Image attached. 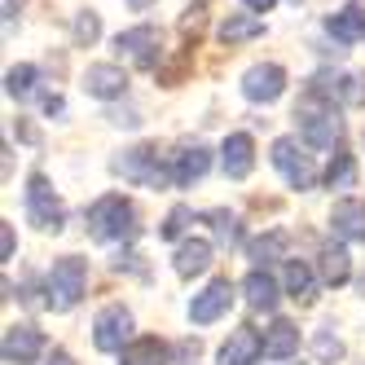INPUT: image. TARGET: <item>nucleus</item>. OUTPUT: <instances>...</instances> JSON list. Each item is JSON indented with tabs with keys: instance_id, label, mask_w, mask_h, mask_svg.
<instances>
[{
	"instance_id": "nucleus-1",
	"label": "nucleus",
	"mask_w": 365,
	"mask_h": 365,
	"mask_svg": "<svg viewBox=\"0 0 365 365\" xmlns=\"http://www.w3.org/2000/svg\"><path fill=\"white\" fill-rule=\"evenodd\" d=\"M295 119H299L304 141H308V145H317V150H334L339 137H344V119H339V106H334L326 93H317L312 84H308L304 101L295 106Z\"/></svg>"
},
{
	"instance_id": "nucleus-2",
	"label": "nucleus",
	"mask_w": 365,
	"mask_h": 365,
	"mask_svg": "<svg viewBox=\"0 0 365 365\" xmlns=\"http://www.w3.org/2000/svg\"><path fill=\"white\" fill-rule=\"evenodd\" d=\"M88 233L97 242H133L137 238V212L123 194H101L88 207Z\"/></svg>"
},
{
	"instance_id": "nucleus-3",
	"label": "nucleus",
	"mask_w": 365,
	"mask_h": 365,
	"mask_svg": "<svg viewBox=\"0 0 365 365\" xmlns=\"http://www.w3.org/2000/svg\"><path fill=\"white\" fill-rule=\"evenodd\" d=\"M84 286H88V264L80 255H62L53 269H48V282H44V304L53 312H71L75 304L84 299Z\"/></svg>"
},
{
	"instance_id": "nucleus-4",
	"label": "nucleus",
	"mask_w": 365,
	"mask_h": 365,
	"mask_svg": "<svg viewBox=\"0 0 365 365\" xmlns=\"http://www.w3.org/2000/svg\"><path fill=\"white\" fill-rule=\"evenodd\" d=\"M273 168L286 176L291 190H312L317 185V163H312V154H304V145L295 137H277L273 141Z\"/></svg>"
},
{
	"instance_id": "nucleus-5",
	"label": "nucleus",
	"mask_w": 365,
	"mask_h": 365,
	"mask_svg": "<svg viewBox=\"0 0 365 365\" xmlns=\"http://www.w3.org/2000/svg\"><path fill=\"white\" fill-rule=\"evenodd\" d=\"M115 172L123 180H137V185H150V190H163L172 172L159 163V150L154 145H137V150H123V159H115Z\"/></svg>"
},
{
	"instance_id": "nucleus-6",
	"label": "nucleus",
	"mask_w": 365,
	"mask_h": 365,
	"mask_svg": "<svg viewBox=\"0 0 365 365\" xmlns=\"http://www.w3.org/2000/svg\"><path fill=\"white\" fill-rule=\"evenodd\" d=\"M27 216L44 233H58L62 229V198L53 194V185H48L44 172H31L27 176Z\"/></svg>"
},
{
	"instance_id": "nucleus-7",
	"label": "nucleus",
	"mask_w": 365,
	"mask_h": 365,
	"mask_svg": "<svg viewBox=\"0 0 365 365\" xmlns=\"http://www.w3.org/2000/svg\"><path fill=\"white\" fill-rule=\"evenodd\" d=\"M128 334H133V312H128L123 304H110V308L97 312V322H93L97 352H123L128 348Z\"/></svg>"
},
{
	"instance_id": "nucleus-8",
	"label": "nucleus",
	"mask_w": 365,
	"mask_h": 365,
	"mask_svg": "<svg viewBox=\"0 0 365 365\" xmlns=\"http://www.w3.org/2000/svg\"><path fill=\"white\" fill-rule=\"evenodd\" d=\"M233 304V282L229 277H216V282H207L202 286V295L190 299V322L194 326H212L216 317H225Z\"/></svg>"
},
{
	"instance_id": "nucleus-9",
	"label": "nucleus",
	"mask_w": 365,
	"mask_h": 365,
	"mask_svg": "<svg viewBox=\"0 0 365 365\" xmlns=\"http://www.w3.org/2000/svg\"><path fill=\"white\" fill-rule=\"evenodd\" d=\"M286 93V71L277 66V62H259V66H251L247 75H242V97L247 101H277Z\"/></svg>"
},
{
	"instance_id": "nucleus-10",
	"label": "nucleus",
	"mask_w": 365,
	"mask_h": 365,
	"mask_svg": "<svg viewBox=\"0 0 365 365\" xmlns=\"http://www.w3.org/2000/svg\"><path fill=\"white\" fill-rule=\"evenodd\" d=\"M159 44H163V31L159 27H128V31H119L115 36V48L119 53H128L137 66H154V58H159Z\"/></svg>"
},
{
	"instance_id": "nucleus-11",
	"label": "nucleus",
	"mask_w": 365,
	"mask_h": 365,
	"mask_svg": "<svg viewBox=\"0 0 365 365\" xmlns=\"http://www.w3.org/2000/svg\"><path fill=\"white\" fill-rule=\"evenodd\" d=\"M259 356H264V334L255 326H238L220 344V365H255Z\"/></svg>"
},
{
	"instance_id": "nucleus-12",
	"label": "nucleus",
	"mask_w": 365,
	"mask_h": 365,
	"mask_svg": "<svg viewBox=\"0 0 365 365\" xmlns=\"http://www.w3.org/2000/svg\"><path fill=\"white\" fill-rule=\"evenodd\" d=\"M84 93L97 97V101H115V97H123V93H128V71L115 66V62H97V66H88V71H84Z\"/></svg>"
},
{
	"instance_id": "nucleus-13",
	"label": "nucleus",
	"mask_w": 365,
	"mask_h": 365,
	"mask_svg": "<svg viewBox=\"0 0 365 365\" xmlns=\"http://www.w3.org/2000/svg\"><path fill=\"white\" fill-rule=\"evenodd\" d=\"M0 352H5V365H27L44 352V334L36 326H9L0 339Z\"/></svg>"
},
{
	"instance_id": "nucleus-14",
	"label": "nucleus",
	"mask_w": 365,
	"mask_h": 365,
	"mask_svg": "<svg viewBox=\"0 0 365 365\" xmlns=\"http://www.w3.org/2000/svg\"><path fill=\"white\" fill-rule=\"evenodd\" d=\"M207 168H212V150L207 145H180L176 154H172V185H194V180H202L207 176Z\"/></svg>"
},
{
	"instance_id": "nucleus-15",
	"label": "nucleus",
	"mask_w": 365,
	"mask_h": 365,
	"mask_svg": "<svg viewBox=\"0 0 365 365\" xmlns=\"http://www.w3.org/2000/svg\"><path fill=\"white\" fill-rule=\"evenodd\" d=\"M312 88L326 93L334 106H365V75H317Z\"/></svg>"
},
{
	"instance_id": "nucleus-16",
	"label": "nucleus",
	"mask_w": 365,
	"mask_h": 365,
	"mask_svg": "<svg viewBox=\"0 0 365 365\" xmlns=\"http://www.w3.org/2000/svg\"><path fill=\"white\" fill-rule=\"evenodd\" d=\"M220 163H225V176H233V180L251 176V168H255V141L247 133H229L225 145H220Z\"/></svg>"
},
{
	"instance_id": "nucleus-17",
	"label": "nucleus",
	"mask_w": 365,
	"mask_h": 365,
	"mask_svg": "<svg viewBox=\"0 0 365 365\" xmlns=\"http://www.w3.org/2000/svg\"><path fill=\"white\" fill-rule=\"evenodd\" d=\"M326 36L334 44H361L365 40V5L361 0H352L348 9H339V14L326 18Z\"/></svg>"
},
{
	"instance_id": "nucleus-18",
	"label": "nucleus",
	"mask_w": 365,
	"mask_h": 365,
	"mask_svg": "<svg viewBox=\"0 0 365 365\" xmlns=\"http://www.w3.org/2000/svg\"><path fill=\"white\" fill-rule=\"evenodd\" d=\"M330 229L344 242H365V202L361 198H339L330 212Z\"/></svg>"
},
{
	"instance_id": "nucleus-19",
	"label": "nucleus",
	"mask_w": 365,
	"mask_h": 365,
	"mask_svg": "<svg viewBox=\"0 0 365 365\" xmlns=\"http://www.w3.org/2000/svg\"><path fill=\"white\" fill-rule=\"evenodd\" d=\"M317 277H322L326 286H344V282L352 277V255L339 247V242H326L322 255H317Z\"/></svg>"
},
{
	"instance_id": "nucleus-20",
	"label": "nucleus",
	"mask_w": 365,
	"mask_h": 365,
	"mask_svg": "<svg viewBox=\"0 0 365 365\" xmlns=\"http://www.w3.org/2000/svg\"><path fill=\"white\" fill-rule=\"evenodd\" d=\"M207 269H212V242L190 238V242L176 247V277H198Z\"/></svg>"
},
{
	"instance_id": "nucleus-21",
	"label": "nucleus",
	"mask_w": 365,
	"mask_h": 365,
	"mask_svg": "<svg viewBox=\"0 0 365 365\" xmlns=\"http://www.w3.org/2000/svg\"><path fill=\"white\" fill-rule=\"evenodd\" d=\"M295 352H299V330L286 322V317H277L264 330V356L269 361H286V356H295Z\"/></svg>"
},
{
	"instance_id": "nucleus-22",
	"label": "nucleus",
	"mask_w": 365,
	"mask_h": 365,
	"mask_svg": "<svg viewBox=\"0 0 365 365\" xmlns=\"http://www.w3.org/2000/svg\"><path fill=\"white\" fill-rule=\"evenodd\" d=\"M242 291H247V304L255 312H273L277 308V282L269 277V269H251L247 282H242Z\"/></svg>"
},
{
	"instance_id": "nucleus-23",
	"label": "nucleus",
	"mask_w": 365,
	"mask_h": 365,
	"mask_svg": "<svg viewBox=\"0 0 365 365\" xmlns=\"http://www.w3.org/2000/svg\"><path fill=\"white\" fill-rule=\"evenodd\" d=\"M168 344L163 339H154V334H145V339H133L123 352H119V365H168Z\"/></svg>"
},
{
	"instance_id": "nucleus-24",
	"label": "nucleus",
	"mask_w": 365,
	"mask_h": 365,
	"mask_svg": "<svg viewBox=\"0 0 365 365\" xmlns=\"http://www.w3.org/2000/svg\"><path fill=\"white\" fill-rule=\"evenodd\" d=\"M286 251H291V233L286 229H273V233H264V238H255L247 247V255L255 259V269H269L273 259H286Z\"/></svg>"
},
{
	"instance_id": "nucleus-25",
	"label": "nucleus",
	"mask_w": 365,
	"mask_h": 365,
	"mask_svg": "<svg viewBox=\"0 0 365 365\" xmlns=\"http://www.w3.org/2000/svg\"><path fill=\"white\" fill-rule=\"evenodd\" d=\"M286 295H291L295 304L317 299V277H312V269L304 264V259H286Z\"/></svg>"
},
{
	"instance_id": "nucleus-26",
	"label": "nucleus",
	"mask_w": 365,
	"mask_h": 365,
	"mask_svg": "<svg viewBox=\"0 0 365 365\" xmlns=\"http://www.w3.org/2000/svg\"><path fill=\"white\" fill-rule=\"evenodd\" d=\"M255 36H264V22H259L255 14H229L220 22V40L233 48V44H242V40H255Z\"/></svg>"
},
{
	"instance_id": "nucleus-27",
	"label": "nucleus",
	"mask_w": 365,
	"mask_h": 365,
	"mask_svg": "<svg viewBox=\"0 0 365 365\" xmlns=\"http://www.w3.org/2000/svg\"><path fill=\"white\" fill-rule=\"evenodd\" d=\"M326 185H330V190H352V185H356V159H352V154L334 150V159H330V168H326Z\"/></svg>"
},
{
	"instance_id": "nucleus-28",
	"label": "nucleus",
	"mask_w": 365,
	"mask_h": 365,
	"mask_svg": "<svg viewBox=\"0 0 365 365\" xmlns=\"http://www.w3.org/2000/svg\"><path fill=\"white\" fill-rule=\"evenodd\" d=\"M36 84H40V71H36V66H27V62L14 66V71L5 75V93H9L14 101H27V97L36 93Z\"/></svg>"
},
{
	"instance_id": "nucleus-29",
	"label": "nucleus",
	"mask_w": 365,
	"mask_h": 365,
	"mask_svg": "<svg viewBox=\"0 0 365 365\" xmlns=\"http://www.w3.org/2000/svg\"><path fill=\"white\" fill-rule=\"evenodd\" d=\"M202 220L212 225V233H216L220 242H229V247H233V242H242V229H238V216H233V212H225V207H216V212H207Z\"/></svg>"
},
{
	"instance_id": "nucleus-30",
	"label": "nucleus",
	"mask_w": 365,
	"mask_h": 365,
	"mask_svg": "<svg viewBox=\"0 0 365 365\" xmlns=\"http://www.w3.org/2000/svg\"><path fill=\"white\" fill-rule=\"evenodd\" d=\"M312 352H317V361H339V356H344V344H339V339L330 334V326L326 330H317V334H312Z\"/></svg>"
},
{
	"instance_id": "nucleus-31",
	"label": "nucleus",
	"mask_w": 365,
	"mask_h": 365,
	"mask_svg": "<svg viewBox=\"0 0 365 365\" xmlns=\"http://www.w3.org/2000/svg\"><path fill=\"white\" fill-rule=\"evenodd\" d=\"M190 220H194V212H190V207H172V212H168V220H163V238H180V233H185L190 229Z\"/></svg>"
},
{
	"instance_id": "nucleus-32",
	"label": "nucleus",
	"mask_w": 365,
	"mask_h": 365,
	"mask_svg": "<svg viewBox=\"0 0 365 365\" xmlns=\"http://www.w3.org/2000/svg\"><path fill=\"white\" fill-rule=\"evenodd\" d=\"M97 36H101V22H97V14H80V18H75V44H80V48H88Z\"/></svg>"
},
{
	"instance_id": "nucleus-33",
	"label": "nucleus",
	"mask_w": 365,
	"mask_h": 365,
	"mask_svg": "<svg viewBox=\"0 0 365 365\" xmlns=\"http://www.w3.org/2000/svg\"><path fill=\"white\" fill-rule=\"evenodd\" d=\"M0 259H14V225H0Z\"/></svg>"
},
{
	"instance_id": "nucleus-34",
	"label": "nucleus",
	"mask_w": 365,
	"mask_h": 365,
	"mask_svg": "<svg viewBox=\"0 0 365 365\" xmlns=\"http://www.w3.org/2000/svg\"><path fill=\"white\" fill-rule=\"evenodd\" d=\"M110 123H119V128H137L141 119H137V110H110Z\"/></svg>"
},
{
	"instance_id": "nucleus-35",
	"label": "nucleus",
	"mask_w": 365,
	"mask_h": 365,
	"mask_svg": "<svg viewBox=\"0 0 365 365\" xmlns=\"http://www.w3.org/2000/svg\"><path fill=\"white\" fill-rule=\"evenodd\" d=\"M242 5H247L251 14H269V9L277 5V0H242Z\"/></svg>"
},
{
	"instance_id": "nucleus-36",
	"label": "nucleus",
	"mask_w": 365,
	"mask_h": 365,
	"mask_svg": "<svg viewBox=\"0 0 365 365\" xmlns=\"http://www.w3.org/2000/svg\"><path fill=\"white\" fill-rule=\"evenodd\" d=\"M66 106H62V97H44V115H62Z\"/></svg>"
},
{
	"instance_id": "nucleus-37",
	"label": "nucleus",
	"mask_w": 365,
	"mask_h": 365,
	"mask_svg": "<svg viewBox=\"0 0 365 365\" xmlns=\"http://www.w3.org/2000/svg\"><path fill=\"white\" fill-rule=\"evenodd\" d=\"M48 365H75V361H71L66 352H53V356H48Z\"/></svg>"
},
{
	"instance_id": "nucleus-38",
	"label": "nucleus",
	"mask_w": 365,
	"mask_h": 365,
	"mask_svg": "<svg viewBox=\"0 0 365 365\" xmlns=\"http://www.w3.org/2000/svg\"><path fill=\"white\" fill-rule=\"evenodd\" d=\"M128 5H133V9H137V14H145V9H150V5H154V0H128Z\"/></svg>"
},
{
	"instance_id": "nucleus-39",
	"label": "nucleus",
	"mask_w": 365,
	"mask_h": 365,
	"mask_svg": "<svg viewBox=\"0 0 365 365\" xmlns=\"http://www.w3.org/2000/svg\"><path fill=\"white\" fill-rule=\"evenodd\" d=\"M356 286H361V295H365V273H361V282H356Z\"/></svg>"
},
{
	"instance_id": "nucleus-40",
	"label": "nucleus",
	"mask_w": 365,
	"mask_h": 365,
	"mask_svg": "<svg viewBox=\"0 0 365 365\" xmlns=\"http://www.w3.org/2000/svg\"><path fill=\"white\" fill-rule=\"evenodd\" d=\"M291 5H299V0H291Z\"/></svg>"
}]
</instances>
